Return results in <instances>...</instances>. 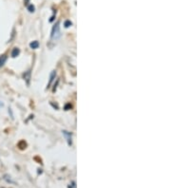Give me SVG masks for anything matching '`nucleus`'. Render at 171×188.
<instances>
[{
  "mask_svg": "<svg viewBox=\"0 0 171 188\" xmlns=\"http://www.w3.org/2000/svg\"><path fill=\"white\" fill-rule=\"evenodd\" d=\"M29 47H30V49H38V47H39V42L38 41H33L32 43L29 44Z\"/></svg>",
  "mask_w": 171,
  "mask_h": 188,
  "instance_id": "20e7f679",
  "label": "nucleus"
},
{
  "mask_svg": "<svg viewBox=\"0 0 171 188\" xmlns=\"http://www.w3.org/2000/svg\"><path fill=\"white\" fill-rule=\"evenodd\" d=\"M19 53H20V50H19L18 48H14V49L12 50V52H11V56H12V57H16Z\"/></svg>",
  "mask_w": 171,
  "mask_h": 188,
  "instance_id": "39448f33",
  "label": "nucleus"
},
{
  "mask_svg": "<svg viewBox=\"0 0 171 188\" xmlns=\"http://www.w3.org/2000/svg\"><path fill=\"white\" fill-rule=\"evenodd\" d=\"M61 36V32H60V23L57 22L53 28H52V32H51V39L52 40H58Z\"/></svg>",
  "mask_w": 171,
  "mask_h": 188,
  "instance_id": "f257e3e1",
  "label": "nucleus"
},
{
  "mask_svg": "<svg viewBox=\"0 0 171 188\" xmlns=\"http://www.w3.org/2000/svg\"><path fill=\"white\" fill-rule=\"evenodd\" d=\"M71 24H72V23H71L70 21H66L65 22V27L66 28H69V27L71 26Z\"/></svg>",
  "mask_w": 171,
  "mask_h": 188,
  "instance_id": "0eeeda50",
  "label": "nucleus"
},
{
  "mask_svg": "<svg viewBox=\"0 0 171 188\" xmlns=\"http://www.w3.org/2000/svg\"><path fill=\"white\" fill-rule=\"evenodd\" d=\"M28 9H29V11H30V12H33V11H34V7H33V5H29V7H28Z\"/></svg>",
  "mask_w": 171,
  "mask_h": 188,
  "instance_id": "6e6552de",
  "label": "nucleus"
},
{
  "mask_svg": "<svg viewBox=\"0 0 171 188\" xmlns=\"http://www.w3.org/2000/svg\"><path fill=\"white\" fill-rule=\"evenodd\" d=\"M55 76H56V71H55V70H53V71L51 72V78H50V82H49V84H48V87H50V86L51 85V83L53 82Z\"/></svg>",
  "mask_w": 171,
  "mask_h": 188,
  "instance_id": "7ed1b4c3",
  "label": "nucleus"
},
{
  "mask_svg": "<svg viewBox=\"0 0 171 188\" xmlns=\"http://www.w3.org/2000/svg\"><path fill=\"white\" fill-rule=\"evenodd\" d=\"M63 135L65 136V138L67 139V142H68V145H71V133L69 132L67 130H64L63 131Z\"/></svg>",
  "mask_w": 171,
  "mask_h": 188,
  "instance_id": "f03ea898",
  "label": "nucleus"
},
{
  "mask_svg": "<svg viewBox=\"0 0 171 188\" xmlns=\"http://www.w3.org/2000/svg\"><path fill=\"white\" fill-rule=\"evenodd\" d=\"M29 74H30V72H29V71H28V73L24 75V77H25V78H27L26 80H29Z\"/></svg>",
  "mask_w": 171,
  "mask_h": 188,
  "instance_id": "1a4fd4ad",
  "label": "nucleus"
},
{
  "mask_svg": "<svg viewBox=\"0 0 171 188\" xmlns=\"http://www.w3.org/2000/svg\"><path fill=\"white\" fill-rule=\"evenodd\" d=\"M6 61H7V56H6V55L1 56V57H0V67H2V66L5 64V62Z\"/></svg>",
  "mask_w": 171,
  "mask_h": 188,
  "instance_id": "423d86ee",
  "label": "nucleus"
}]
</instances>
